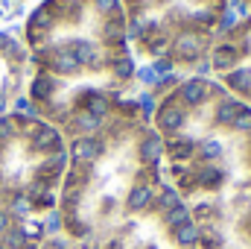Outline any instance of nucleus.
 <instances>
[{"label": "nucleus", "mask_w": 251, "mask_h": 249, "mask_svg": "<svg viewBox=\"0 0 251 249\" xmlns=\"http://www.w3.org/2000/svg\"><path fill=\"white\" fill-rule=\"evenodd\" d=\"M152 126L164 179L199 229V249H251V109L210 76L158 79Z\"/></svg>", "instance_id": "f257e3e1"}, {"label": "nucleus", "mask_w": 251, "mask_h": 249, "mask_svg": "<svg viewBox=\"0 0 251 249\" xmlns=\"http://www.w3.org/2000/svg\"><path fill=\"white\" fill-rule=\"evenodd\" d=\"M32 0H0V24L6 21H15Z\"/></svg>", "instance_id": "1a4fd4ad"}, {"label": "nucleus", "mask_w": 251, "mask_h": 249, "mask_svg": "<svg viewBox=\"0 0 251 249\" xmlns=\"http://www.w3.org/2000/svg\"><path fill=\"white\" fill-rule=\"evenodd\" d=\"M234 6H240L243 12H251V0H234Z\"/></svg>", "instance_id": "9d476101"}, {"label": "nucleus", "mask_w": 251, "mask_h": 249, "mask_svg": "<svg viewBox=\"0 0 251 249\" xmlns=\"http://www.w3.org/2000/svg\"><path fill=\"white\" fill-rule=\"evenodd\" d=\"M29 79L32 64L24 38L15 32H0V115L18 112V103L26 100Z\"/></svg>", "instance_id": "0eeeda50"}, {"label": "nucleus", "mask_w": 251, "mask_h": 249, "mask_svg": "<svg viewBox=\"0 0 251 249\" xmlns=\"http://www.w3.org/2000/svg\"><path fill=\"white\" fill-rule=\"evenodd\" d=\"M67 141L32 112L0 115V214L44 220L59 205Z\"/></svg>", "instance_id": "39448f33"}, {"label": "nucleus", "mask_w": 251, "mask_h": 249, "mask_svg": "<svg viewBox=\"0 0 251 249\" xmlns=\"http://www.w3.org/2000/svg\"><path fill=\"white\" fill-rule=\"evenodd\" d=\"M47 238L44 220H18L0 214V249H38Z\"/></svg>", "instance_id": "6e6552de"}, {"label": "nucleus", "mask_w": 251, "mask_h": 249, "mask_svg": "<svg viewBox=\"0 0 251 249\" xmlns=\"http://www.w3.org/2000/svg\"><path fill=\"white\" fill-rule=\"evenodd\" d=\"M67 141L59 190V232L82 249L100 247L128 217L149 211L164 187V147L152 126L146 91L123 97L91 129Z\"/></svg>", "instance_id": "7ed1b4c3"}, {"label": "nucleus", "mask_w": 251, "mask_h": 249, "mask_svg": "<svg viewBox=\"0 0 251 249\" xmlns=\"http://www.w3.org/2000/svg\"><path fill=\"white\" fill-rule=\"evenodd\" d=\"M21 38L32 64L26 106L56 129L100 121L140 94L120 0H38Z\"/></svg>", "instance_id": "f03ea898"}, {"label": "nucleus", "mask_w": 251, "mask_h": 249, "mask_svg": "<svg viewBox=\"0 0 251 249\" xmlns=\"http://www.w3.org/2000/svg\"><path fill=\"white\" fill-rule=\"evenodd\" d=\"M201 76H210L234 100L251 109V12L231 21L216 35Z\"/></svg>", "instance_id": "423d86ee"}, {"label": "nucleus", "mask_w": 251, "mask_h": 249, "mask_svg": "<svg viewBox=\"0 0 251 249\" xmlns=\"http://www.w3.org/2000/svg\"><path fill=\"white\" fill-rule=\"evenodd\" d=\"M131 53L155 76L201 73L234 0H120Z\"/></svg>", "instance_id": "20e7f679"}]
</instances>
